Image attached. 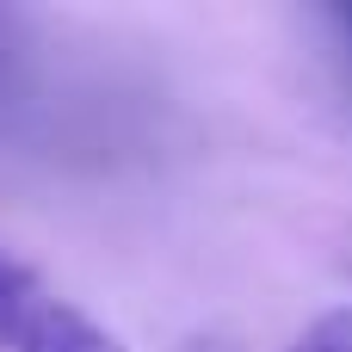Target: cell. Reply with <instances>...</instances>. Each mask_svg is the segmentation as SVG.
<instances>
[{
	"label": "cell",
	"instance_id": "obj_2",
	"mask_svg": "<svg viewBox=\"0 0 352 352\" xmlns=\"http://www.w3.org/2000/svg\"><path fill=\"white\" fill-rule=\"evenodd\" d=\"M285 352H352V303L328 309V316H316V322H309Z\"/></svg>",
	"mask_w": 352,
	"mask_h": 352
},
{
	"label": "cell",
	"instance_id": "obj_4",
	"mask_svg": "<svg viewBox=\"0 0 352 352\" xmlns=\"http://www.w3.org/2000/svg\"><path fill=\"white\" fill-rule=\"evenodd\" d=\"M204 352H217V346H204Z\"/></svg>",
	"mask_w": 352,
	"mask_h": 352
},
{
	"label": "cell",
	"instance_id": "obj_3",
	"mask_svg": "<svg viewBox=\"0 0 352 352\" xmlns=\"http://www.w3.org/2000/svg\"><path fill=\"white\" fill-rule=\"evenodd\" d=\"M340 25H346V37H352V6H340Z\"/></svg>",
	"mask_w": 352,
	"mask_h": 352
},
{
	"label": "cell",
	"instance_id": "obj_1",
	"mask_svg": "<svg viewBox=\"0 0 352 352\" xmlns=\"http://www.w3.org/2000/svg\"><path fill=\"white\" fill-rule=\"evenodd\" d=\"M0 352H124V340L31 266L0 254Z\"/></svg>",
	"mask_w": 352,
	"mask_h": 352
}]
</instances>
